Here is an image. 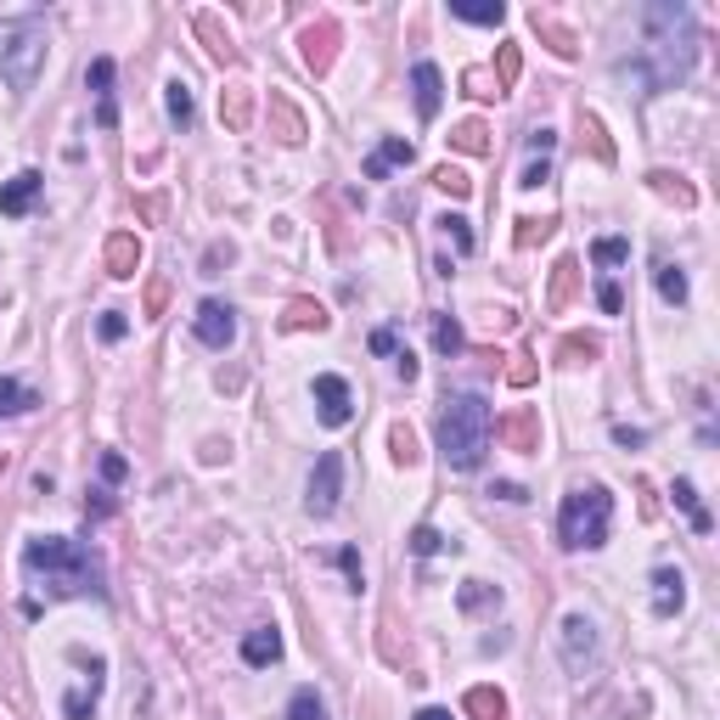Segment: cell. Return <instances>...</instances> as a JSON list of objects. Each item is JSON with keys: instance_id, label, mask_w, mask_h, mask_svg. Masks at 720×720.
Listing matches in <instances>:
<instances>
[{"instance_id": "6da1fadb", "label": "cell", "mask_w": 720, "mask_h": 720, "mask_svg": "<svg viewBox=\"0 0 720 720\" xmlns=\"http://www.w3.org/2000/svg\"><path fill=\"white\" fill-rule=\"evenodd\" d=\"M23 574L57 602V597H108L102 586V563L90 558L79 540L62 534H34L23 547Z\"/></svg>"}, {"instance_id": "7a4b0ae2", "label": "cell", "mask_w": 720, "mask_h": 720, "mask_svg": "<svg viewBox=\"0 0 720 720\" xmlns=\"http://www.w3.org/2000/svg\"><path fill=\"white\" fill-rule=\"evenodd\" d=\"M648 84L653 90H670L692 73L698 62V23L687 7H648Z\"/></svg>"}, {"instance_id": "3957f363", "label": "cell", "mask_w": 720, "mask_h": 720, "mask_svg": "<svg viewBox=\"0 0 720 720\" xmlns=\"http://www.w3.org/2000/svg\"><path fill=\"white\" fill-rule=\"evenodd\" d=\"M439 450H444V468L473 473L490 450V400L484 394H450L439 411Z\"/></svg>"}, {"instance_id": "277c9868", "label": "cell", "mask_w": 720, "mask_h": 720, "mask_svg": "<svg viewBox=\"0 0 720 720\" xmlns=\"http://www.w3.org/2000/svg\"><path fill=\"white\" fill-rule=\"evenodd\" d=\"M608 529H613V496L602 484H574L558 507V534L569 552H597L608 547Z\"/></svg>"}, {"instance_id": "5b68a950", "label": "cell", "mask_w": 720, "mask_h": 720, "mask_svg": "<svg viewBox=\"0 0 720 720\" xmlns=\"http://www.w3.org/2000/svg\"><path fill=\"white\" fill-rule=\"evenodd\" d=\"M46 68V23L29 18H0V79H7L18 97H29L34 79Z\"/></svg>"}, {"instance_id": "8992f818", "label": "cell", "mask_w": 720, "mask_h": 720, "mask_svg": "<svg viewBox=\"0 0 720 720\" xmlns=\"http://www.w3.org/2000/svg\"><path fill=\"white\" fill-rule=\"evenodd\" d=\"M338 496H343V457H338V450H321L316 473H310V496H304L310 518H332V512H338Z\"/></svg>"}, {"instance_id": "52a82bcc", "label": "cell", "mask_w": 720, "mask_h": 720, "mask_svg": "<svg viewBox=\"0 0 720 720\" xmlns=\"http://www.w3.org/2000/svg\"><path fill=\"white\" fill-rule=\"evenodd\" d=\"M563 664H569L574 676H586V670L597 664V624H591L586 613H569V619H563Z\"/></svg>"}, {"instance_id": "ba28073f", "label": "cell", "mask_w": 720, "mask_h": 720, "mask_svg": "<svg viewBox=\"0 0 720 720\" xmlns=\"http://www.w3.org/2000/svg\"><path fill=\"white\" fill-rule=\"evenodd\" d=\"M192 332H198V343L226 349V343L237 338V310H231V304H220V299H203V304H198V316H192Z\"/></svg>"}, {"instance_id": "9c48e42d", "label": "cell", "mask_w": 720, "mask_h": 720, "mask_svg": "<svg viewBox=\"0 0 720 720\" xmlns=\"http://www.w3.org/2000/svg\"><path fill=\"white\" fill-rule=\"evenodd\" d=\"M310 394H316V411H321L327 428H343V422L354 417V394H349V383H343L338 372H321Z\"/></svg>"}, {"instance_id": "30bf717a", "label": "cell", "mask_w": 720, "mask_h": 720, "mask_svg": "<svg viewBox=\"0 0 720 720\" xmlns=\"http://www.w3.org/2000/svg\"><path fill=\"white\" fill-rule=\"evenodd\" d=\"M40 192H46V174H40V169H23V174H12L7 187H0V214H12V220H18V214H29Z\"/></svg>"}, {"instance_id": "8fae6325", "label": "cell", "mask_w": 720, "mask_h": 720, "mask_svg": "<svg viewBox=\"0 0 720 720\" xmlns=\"http://www.w3.org/2000/svg\"><path fill=\"white\" fill-rule=\"evenodd\" d=\"M84 84H90V97H97V124L113 130V124H119V108H113V57H97V62H90Z\"/></svg>"}, {"instance_id": "7c38bea8", "label": "cell", "mask_w": 720, "mask_h": 720, "mask_svg": "<svg viewBox=\"0 0 720 720\" xmlns=\"http://www.w3.org/2000/svg\"><path fill=\"white\" fill-rule=\"evenodd\" d=\"M687 608V574L681 569H653V613L676 619Z\"/></svg>"}, {"instance_id": "4fadbf2b", "label": "cell", "mask_w": 720, "mask_h": 720, "mask_svg": "<svg viewBox=\"0 0 720 720\" xmlns=\"http://www.w3.org/2000/svg\"><path fill=\"white\" fill-rule=\"evenodd\" d=\"M417 158V147L406 141V136H389V141H378V152L367 158V163H360V174H367V180H383L389 169H406Z\"/></svg>"}, {"instance_id": "5bb4252c", "label": "cell", "mask_w": 720, "mask_h": 720, "mask_svg": "<svg viewBox=\"0 0 720 720\" xmlns=\"http://www.w3.org/2000/svg\"><path fill=\"white\" fill-rule=\"evenodd\" d=\"M411 97H417V113L422 119H439V102H444V79L433 62H417L411 68Z\"/></svg>"}, {"instance_id": "9a60e30c", "label": "cell", "mask_w": 720, "mask_h": 720, "mask_svg": "<svg viewBox=\"0 0 720 720\" xmlns=\"http://www.w3.org/2000/svg\"><path fill=\"white\" fill-rule=\"evenodd\" d=\"M242 659H248L253 670L277 664V659H282V630H277V624H259V630H248V637H242Z\"/></svg>"}, {"instance_id": "2e32d148", "label": "cell", "mask_w": 720, "mask_h": 720, "mask_svg": "<svg viewBox=\"0 0 720 720\" xmlns=\"http://www.w3.org/2000/svg\"><path fill=\"white\" fill-rule=\"evenodd\" d=\"M34 406H40L34 389H23L18 378H0V417H23V411H34Z\"/></svg>"}, {"instance_id": "e0dca14e", "label": "cell", "mask_w": 720, "mask_h": 720, "mask_svg": "<svg viewBox=\"0 0 720 720\" xmlns=\"http://www.w3.org/2000/svg\"><path fill=\"white\" fill-rule=\"evenodd\" d=\"M653 282H659V299H664V304H687V293H692V288H687V270L670 264V259H659V277H653Z\"/></svg>"}, {"instance_id": "ac0fdd59", "label": "cell", "mask_w": 720, "mask_h": 720, "mask_svg": "<svg viewBox=\"0 0 720 720\" xmlns=\"http://www.w3.org/2000/svg\"><path fill=\"white\" fill-rule=\"evenodd\" d=\"M108 264H113V277H136V264H141V248H136V237H113V248H108Z\"/></svg>"}, {"instance_id": "d6986e66", "label": "cell", "mask_w": 720, "mask_h": 720, "mask_svg": "<svg viewBox=\"0 0 720 720\" xmlns=\"http://www.w3.org/2000/svg\"><path fill=\"white\" fill-rule=\"evenodd\" d=\"M163 102H169V119H174L180 130L192 124V84H187V79H169V97H163Z\"/></svg>"}, {"instance_id": "ffe728a7", "label": "cell", "mask_w": 720, "mask_h": 720, "mask_svg": "<svg viewBox=\"0 0 720 720\" xmlns=\"http://www.w3.org/2000/svg\"><path fill=\"white\" fill-rule=\"evenodd\" d=\"M450 18H462V23H484V29H496L501 18H507V7L496 0V7H468V0H450Z\"/></svg>"}, {"instance_id": "44dd1931", "label": "cell", "mask_w": 720, "mask_h": 720, "mask_svg": "<svg viewBox=\"0 0 720 720\" xmlns=\"http://www.w3.org/2000/svg\"><path fill=\"white\" fill-rule=\"evenodd\" d=\"M676 507L692 518V529H698V534H709V512L698 507V490H692V479H676Z\"/></svg>"}, {"instance_id": "7402d4cb", "label": "cell", "mask_w": 720, "mask_h": 720, "mask_svg": "<svg viewBox=\"0 0 720 720\" xmlns=\"http://www.w3.org/2000/svg\"><path fill=\"white\" fill-rule=\"evenodd\" d=\"M288 720H327V703L316 698V687H299L288 698Z\"/></svg>"}, {"instance_id": "603a6c76", "label": "cell", "mask_w": 720, "mask_h": 720, "mask_svg": "<svg viewBox=\"0 0 720 720\" xmlns=\"http://www.w3.org/2000/svg\"><path fill=\"white\" fill-rule=\"evenodd\" d=\"M433 187L450 192V198H468V192H473V180H468L462 169H450V163H444V169H433Z\"/></svg>"}, {"instance_id": "cb8c5ba5", "label": "cell", "mask_w": 720, "mask_h": 720, "mask_svg": "<svg viewBox=\"0 0 720 720\" xmlns=\"http://www.w3.org/2000/svg\"><path fill=\"white\" fill-rule=\"evenodd\" d=\"M433 343H439V354H457L462 349V327L450 316H433Z\"/></svg>"}, {"instance_id": "d4e9b609", "label": "cell", "mask_w": 720, "mask_h": 720, "mask_svg": "<svg viewBox=\"0 0 720 720\" xmlns=\"http://www.w3.org/2000/svg\"><path fill=\"white\" fill-rule=\"evenodd\" d=\"M389 444H394V462H400V468H417V439H411V428L394 422V428H389Z\"/></svg>"}, {"instance_id": "484cf974", "label": "cell", "mask_w": 720, "mask_h": 720, "mask_svg": "<svg viewBox=\"0 0 720 720\" xmlns=\"http://www.w3.org/2000/svg\"><path fill=\"white\" fill-rule=\"evenodd\" d=\"M591 259H597V264H624V259H630V242H624V237H602V242L591 248Z\"/></svg>"}, {"instance_id": "4316f807", "label": "cell", "mask_w": 720, "mask_h": 720, "mask_svg": "<svg viewBox=\"0 0 720 720\" xmlns=\"http://www.w3.org/2000/svg\"><path fill=\"white\" fill-rule=\"evenodd\" d=\"M439 547H444V534H439V529H428V523L411 529V552H417V558H433Z\"/></svg>"}, {"instance_id": "83f0119b", "label": "cell", "mask_w": 720, "mask_h": 720, "mask_svg": "<svg viewBox=\"0 0 720 720\" xmlns=\"http://www.w3.org/2000/svg\"><path fill=\"white\" fill-rule=\"evenodd\" d=\"M439 226H444V237H450V242H457L462 253H473V231H468V220H462V214H444Z\"/></svg>"}, {"instance_id": "f1b7e54d", "label": "cell", "mask_w": 720, "mask_h": 720, "mask_svg": "<svg viewBox=\"0 0 720 720\" xmlns=\"http://www.w3.org/2000/svg\"><path fill=\"white\" fill-rule=\"evenodd\" d=\"M484 602H501V591H490L484 580H468L462 586V608H484Z\"/></svg>"}, {"instance_id": "f546056e", "label": "cell", "mask_w": 720, "mask_h": 720, "mask_svg": "<svg viewBox=\"0 0 720 720\" xmlns=\"http://www.w3.org/2000/svg\"><path fill=\"white\" fill-rule=\"evenodd\" d=\"M468 703H473V709H484L490 720H501V714H507V703H501V692H490V687H479V692H468Z\"/></svg>"}, {"instance_id": "4dcf8cb0", "label": "cell", "mask_w": 720, "mask_h": 720, "mask_svg": "<svg viewBox=\"0 0 720 720\" xmlns=\"http://www.w3.org/2000/svg\"><path fill=\"white\" fill-rule=\"evenodd\" d=\"M97 332H102V338H108V343H119V338H124V332H130V321H124V316H119V310H108V316H102V327H97Z\"/></svg>"}, {"instance_id": "1f68e13d", "label": "cell", "mask_w": 720, "mask_h": 720, "mask_svg": "<svg viewBox=\"0 0 720 720\" xmlns=\"http://www.w3.org/2000/svg\"><path fill=\"white\" fill-rule=\"evenodd\" d=\"M293 327H327V316L316 310V304H293V316H288Z\"/></svg>"}, {"instance_id": "d6a6232c", "label": "cell", "mask_w": 720, "mask_h": 720, "mask_svg": "<svg viewBox=\"0 0 720 720\" xmlns=\"http://www.w3.org/2000/svg\"><path fill=\"white\" fill-rule=\"evenodd\" d=\"M108 512H113L108 490H90V501H84V518H108Z\"/></svg>"}, {"instance_id": "836d02e7", "label": "cell", "mask_w": 720, "mask_h": 720, "mask_svg": "<svg viewBox=\"0 0 720 720\" xmlns=\"http://www.w3.org/2000/svg\"><path fill=\"white\" fill-rule=\"evenodd\" d=\"M597 304H602L608 316H619V310H624V299H619V288H613V282H602V288H597Z\"/></svg>"}, {"instance_id": "e575fe53", "label": "cell", "mask_w": 720, "mask_h": 720, "mask_svg": "<svg viewBox=\"0 0 720 720\" xmlns=\"http://www.w3.org/2000/svg\"><path fill=\"white\" fill-rule=\"evenodd\" d=\"M552 147H558V136H552V130H529V152H540V158H547Z\"/></svg>"}, {"instance_id": "d590c367", "label": "cell", "mask_w": 720, "mask_h": 720, "mask_svg": "<svg viewBox=\"0 0 720 720\" xmlns=\"http://www.w3.org/2000/svg\"><path fill=\"white\" fill-rule=\"evenodd\" d=\"M102 479L119 484V479H124V457H113V450H108V457H102Z\"/></svg>"}, {"instance_id": "8d00e7d4", "label": "cell", "mask_w": 720, "mask_h": 720, "mask_svg": "<svg viewBox=\"0 0 720 720\" xmlns=\"http://www.w3.org/2000/svg\"><path fill=\"white\" fill-rule=\"evenodd\" d=\"M372 354H400V349H394V332H389V327H378V332H372Z\"/></svg>"}, {"instance_id": "74e56055", "label": "cell", "mask_w": 720, "mask_h": 720, "mask_svg": "<svg viewBox=\"0 0 720 720\" xmlns=\"http://www.w3.org/2000/svg\"><path fill=\"white\" fill-rule=\"evenodd\" d=\"M338 563H343V574L360 586V552H354V547H343V552H338Z\"/></svg>"}, {"instance_id": "f35d334b", "label": "cell", "mask_w": 720, "mask_h": 720, "mask_svg": "<svg viewBox=\"0 0 720 720\" xmlns=\"http://www.w3.org/2000/svg\"><path fill=\"white\" fill-rule=\"evenodd\" d=\"M547 174H552V169H547V158H540V163H529V169H523V187H540V180H547Z\"/></svg>"}, {"instance_id": "ab89813d", "label": "cell", "mask_w": 720, "mask_h": 720, "mask_svg": "<svg viewBox=\"0 0 720 720\" xmlns=\"http://www.w3.org/2000/svg\"><path fill=\"white\" fill-rule=\"evenodd\" d=\"M613 439H619V444H642L648 433H642V428H624V422H619V428H613Z\"/></svg>"}, {"instance_id": "60d3db41", "label": "cell", "mask_w": 720, "mask_h": 720, "mask_svg": "<svg viewBox=\"0 0 720 720\" xmlns=\"http://www.w3.org/2000/svg\"><path fill=\"white\" fill-rule=\"evenodd\" d=\"M462 147H473V152H479V147H484V130H479V124H468V130H462Z\"/></svg>"}, {"instance_id": "b9f144b4", "label": "cell", "mask_w": 720, "mask_h": 720, "mask_svg": "<svg viewBox=\"0 0 720 720\" xmlns=\"http://www.w3.org/2000/svg\"><path fill=\"white\" fill-rule=\"evenodd\" d=\"M417 720H457V714H450V709H422Z\"/></svg>"}]
</instances>
